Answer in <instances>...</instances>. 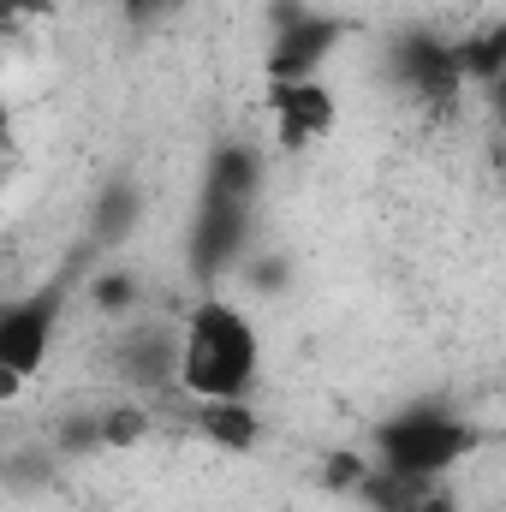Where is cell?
Returning <instances> with one entry per match:
<instances>
[{"mask_svg": "<svg viewBox=\"0 0 506 512\" xmlns=\"http://www.w3.org/2000/svg\"><path fill=\"white\" fill-rule=\"evenodd\" d=\"M48 346H54V304L48 298L12 304L0 316V376H6V393H18L48 364Z\"/></svg>", "mask_w": 506, "mask_h": 512, "instance_id": "cell-3", "label": "cell"}, {"mask_svg": "<svg viewBox=\"0 0 506 512\" xmlns=\"http://www.w3.org/2000/svg\"><path fill=\"white\" fill-rule=\"evenodd\" d=\"M197 429L209 441H221V447H256V435H262L251 399H209V405H197Z\"/></svg>", "mask_w": 506, "mask_h": 512, "instance_id": "cell-5", "label": "cell"}, {"mask_svg": "<svg viewBox=\"0 0 506 512\" xmlns=\"http://www.w3.org/2000/svg\"><path fill=\"white\" fill-rule=\"evenodd\" d=\"M274 120L280 143H316L334 131V96L322 90V78H274Z\"/></svg>", "mask_w": 506, "mask_h": 512, "instance_id": "cell-4", "label": "cell"}, {"mask_svg": "<svg viewBox=\"0 0 506 512\" xmlns=\"http://www.w3.org/2000/svg\"><path fill=\"white\" fill-rule=\"evenodd\" d=\"M131 6H155V0H131Z\"/></svg>", "mask_w": 506, "mask_h": 512, "instance_id": "cell-7", "label": "cell"}, {"mask_svg": "<svg viewBox=\"0 0 506 512\" xmlns=\"http://www.w3.org/2000/svg\"><path fill=\"white\" fill-rule=\"evenodd\" d=\"M459 54V78H477L483 90L495 84V78H506V24H495V30H477L465 48H453Z\"/></svg>", "mask_w": 506, "mask_h": 512, "instance_id": "cell-6", "label": "cell"}, {"mask_svg": "<svg viewBox=\"0 0 506 512\" xmlns=\"http://www.w3.org/2000/svg\"><path fill=\"white\" fill-rule=\"evenodd\" d=\"M256 382H262V334L251 310L227 298L191 304L179 328V387L197 405H209V399H251Z\"/></svg>", "mask_w": 506, "mask_h": 512, "instance_id": "cell-1", "label": "cell"}, {"mask_svg": "<svg viewBox=\"0 0 506 512\" xmlns=\"http://www.w3.org/2000/svg\"><path fill=\"white\" fill-rule=\"evenodd\" d=\"M381 471L393 483H441V471H453L465 453H471V429L453 417V411H399L387 429L376 435Z\"/></svg>", "mask_w": 506, "mask_h": 512, "instance_id": "cell-2", "label": "cell"}]
</instances>
